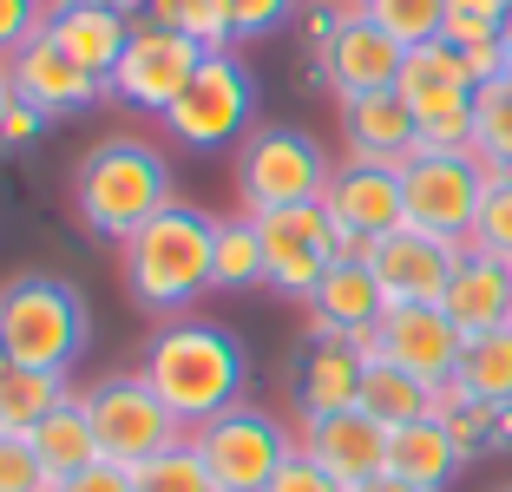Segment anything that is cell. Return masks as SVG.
<instances>
[{
	"mask_svg": "<svg viewBox=\"0 0 512 492\" xmlns=\"http://www.w3.org/2000/svg\"><path fill=\"white\" fill-rule=\"evenodd\" d=\"M158 401L184 420V427H204V420L230 414L250 388V355L230 335L224 322H204V315H171L158 335L145 342V361H138Z\"/></svg>",
	"mask_w": 512,
	"mask_h": 492,
	"instance_id": "1",
	"label": "cell"
},
{
	"mask_svg": "<svg viewBox=\"0 0 512 492\" xmlns=\"http://www.w3.org/2000/svg\"><path fill=\"white\" fill-rule=\"evenodd\" d=\"M211 250H217V217L197 204H165L138 237L119 243L125 289L151 315H184L197 296H211Z\"/></svg>",
	"mask_w": 512,
	"mask_h": 492,
	"instance_id": "2",
	"label": "cell"
},
{
	"mask_svg": "<svg viewBox=\"0 0 512 492\" xmlns=\"http://www.w3.org/2000/svg\"><path fill=\"white\" fill-rule=\"evenodd\" d=\"M171 197V164L145 138H99L73 171V210L99 243H125L158 217Z\"/></svg>",
	"mask_w": 512,
	"mask_h": 492,
	"instance_id": "3",
	"label": "cell"
},
{
	"mask_svg": "<svg viewBox=\"0 0 512 492\" xmlns=\"http://www.w3.org/2000/svg\"><path fill=\"white\" fill-rule=\"evenodd\" d=\"M86 335H92L86 296H79L66 276L27 269V276H7V283H0V342H7V361H14V368L66 374L86 355Z\"/></svg>",
	"mask_w": 512,
	"mask_h": 492,
	"instance_id": "4",
	"label": "cell"
},
{
	"mask_svg": "<svg viewBox=\"0 0 512 492\" xmlns=\"http://www.w3.org/2000/svg\"><path fill=\"white\" fill-rule=\"evenodd\" d=\"M79 401H86L92 433H99V460L125 466V473H132V466H145L151 453H165V447H178V440H191V427H184V420L158 401V388H151L138 368L99 374L92 388H79Z\"/></svg>",
	"mask_w": 512,
	"mask_h": 492,
	"instance_id": "5",
	"label": "cell"
},
{
	"mask_svg": "<svg viewBox=\"0 0 512 492\" xmlns=\"http://www.w3.org/2000/svg\"><path fill=\"white\" fill-rule=\"evenodd\" d=\"M329 151L296 125H256L237 145V204L250 217H270L289 204H316L329 191Z\"/></svg>",
	"mask_w": 512,
	"mask_h": 492,
	"instance_id": "6",
	"label": "cell"
},
{
	"mask_svg": "<svg viewBox=\"0 0 512 492\" xmlns=\"http://www.w3.org/2000/svg\"><path fill=\"white\" fill-rule=\"evenodd\" d=\"M171 145L184 151H224V145H243L256 132V79L237 53H204V66L191 73V86L178 92L165 119Z\"/></svg>",
	"mask_w": 512,
	"mask_h": 492,
	"instance_id": "7",
	"label": "cell"
},
{
	"mask_svg": "<svg viewBox=\"0 0 512 492\" xmlns=\"http://www.w3.org/2000/svg\"><path fill=\"white\" fill-rule=\"evenodd\" d=\"M191 447L204 460L217 492H270V479L283 473V460L296 453V433L270 414V407L237 401L230 414L191 427Z\"/></svg>",
	"mask_w": 512,
	"mask_h": 492,
	"instance_id": "8",
	"label": "cell"
},
{
	"mask_svg": "<svg viewBox=\"0 0 512 492\" xmlns=\"http://www.w3.org/2000/svg\"><path fill=\"white\" fill-rule=\"evenodd\" d=\"M401 197H407V224L414 230L467 243L473 217L486 204V164L480 158H447V151H414L401 164Z\"/></svg>",
	"mask_w": 512,
	"mask_h": 492,
	"instance_id": "9",
	"label": "cell"
},
{
	"mask_svg": "<svg viewBox=\"0 0 512 492\" xmlns=\"http://www.w3.org/2000/svg\"><path fill=\"white\" fill-rule=\"evenodd\" d=\"M197 66H204V46H197V40L158 27V20H132V46H125L119 73L106 79V99L125 105V112L165 119L171 105H178V92L191 86Z\"/></svg>",
	"mask_w": 512,
	"mask_h": 492,
	"instance_id": "10",
	"label": "cell"
},
{
	"mask_svg": "<svg viewBox=\"0 0 512 492\" xmlns=\"http://www.w3.org/2000/svg\"><path fill=\"white\" fill-rule=\"evenodd\" d=\"M460 348H467V335L453 328V315L440 309V302H394V309L381 315V328L362 342V355L421 374L427 388H453Z\"/></svg>",
	"mask_w": 512,
	"mask_h": 492,
	"instance_id": "11",
	"label": "cell"
},
{
	"mask_svg": "<svg viewBox=\"0 0 512 492\" xmlns=\"http://www.w3.org/2000/svg\"><path fill=\"white\" fill-rule=\"evenodd\" d=\"M256 230H263V256H270V283L263 289H276L289 302H309L335 263V217L322 210V197L270 210V217H256Z\"/></svg>",
	"mask_w": 512,
	"mask_h": 492,
	"instance_id": "12",
	"label": "cell"
},
{
	"mask_svg": "<svg viewBox=\"0 0 512 492\" xmlns=\"http://www.w3.org/2000/svg\"><path fill=\"white\" fill-rule=\"evenodd\" d=\"M401 60L407 46L388 40V33L375 27V20L355 7V14L335 27V40L316 53V79L335 92V99H362V92H394V79H401Z\"/></svg>",
	"mask_w": 512,
	"mask_h": 492,
	"instance_id": "13",
	"label": "cell"
},
{
	"mask_svg": "<svg viewBox=\"0 0 512 492\" xmlns=\"http://www.w3.org/2000/svg\"><path fill=\"white\" fill-rule=\"evenodd\" d=\"M460 256H467V243H447V237H427V230L401 224L394 237L375 243L368 269H375L381 296L394 309V302H440L453 283V269H460Z\"/></svg>",
	"mask_w": 512,
	"mask_h": 492,
	"instance_id": "14",
	"label": "cell"
},
{
	"mask_svg": "<svg viewBox=\"0 0 512 492\" xmlns=\"http://www.w3.org/2000/svg\"><path fill=\"white\" fill-rule=\"evenodd\" d=\"M296 447L335 479V486H362V479L388 473V427L368 407H342V414H316L296 427Z\"/></svg>",
	"mask_w": 512,
	"mask_h": 492,
	"instance_id": "15",
	"label": "cell"
},
{
	"mask_svg": "<svg viewBox=\"0 0 512 492\" xmlns=\"http://www.w3.org/2000/svg\"><path fill=\"white\" fill-rule=\"evenodd\" d=\"M322 210L335 217V230H355V237H394L407 224V197H401V164H362L342 158L329 171V191Z\"/></svg>",
	"mask_w": 512,
	"mask_h": 492,
	"instance_id": "16",
	"label": "cell"
},
{
	"mask_svg": "<svg viewBox=\"0 0 512 492\" xmlns=\"http://www.w3.org/2000/svg\"><path fill=\"white\" fill-rule=\"evenodd\" d=\"M394 92H401V105L414 112V125H447V119H473V73L467 60L453 53L447 40H427V46H407L401 60V79H394Z\"/></svg>",
	"mask_w": 512,
	"mask_h": 492,
	"instance_id": "17",
	"label": "cell"
},
{
	"mask_svg": "<svg viewBox=\"0 0 512 492\" xmlns=\"http://www.w3.org/2000/svg\"><path fill=\"white\" fill-rule=\"evenodd\" d=\"M309 309V342H368L381 328V315H388V296H381L375 269L368 263H348V256H335L329 276L316 283V296L302 302Z\"/></svg>",
	"mask_w": 512,
	"mask_h": 492,
	"instance_id": "18",
	"label": "cell"
},
{
	"mask_svg": "<svg viewBox=\"0 0 512 492\" xmlns=\"http://www.w3.org/2000/svg\"><path fill=\"white\" fill-rule=\"evenodd\" d=\"M7 73H14V92H20V99H33L46 119H66V112H86V105L106 99V79L86 73L79 60H66L46 33H33V40L20 46L14 60H7Z\"/></svg>",
	"mask_w": 512,
	"mask_h": 492,
	"instance_id": "19",
	"label": "cell"
},
{
	"mask_svg": "<svg viewBox=\"0 0 512 492\" xmlns=\"http://www.w3.org/2000/svg\"><path fill=\"white\" fill-rule=\"evenodd\" d=\"M362 374H368V355L362 342H309L296 355V374H289V394H296L302 420L316 414H342V407H362Z\"/></svg>",
	"mask_w": 512,
	"mask_h": 492,
	"instance_id": "20",
	"label": "cell"
},
{
	"mask_svg": "<svg viewBox=\"0 0 512 492\" xmlns=\"http://www.w3.org/2000/svg\"><path fill=\"white\" fill-rule=\"evenodd\" d=\"M342 105V158L362 164H407L421 145V125L401 105V92H362V99H335Z\"/></svg>",
	"mask_w": 512,
	"mask_h": 492,
	"instance_id": "21",
	"label": "cell"
},
{
	"mask_svg": "<svg viewBox=\"0 0 512 492\" xmlns=\"http://www.w3.org/2000/svg\"><path fill=\"white\" fill-rule=\"evenodd\" d=\"M440 309L453 315L460 335H493V328H512V263H493V256L467 250L460 269H453Z\"/></svg>",
	"mask_w": 512,
	"mask_h": 492,
	"instance_id": "22",
	"label": "cell"
},
{
	"mask_svg": "<svg viewBox=\"0 0 512 492\" xmlns=\"http://www.w3.org/2000/svg\"><path fill=\"white\" fill-rule=\"evenodd\" d=\"M40 33L60 46L66 60H79L86 73H99V79L119 73L125 46H132V20L112 14V7H53Z\"/></svg>",
	"mask_w": 512,
	"mask_h": 492,
	"instance_id": "23",
	"label": "cell"
},
{
	"mask_svg": "<svg viewBox=\"0 0 512 492\" xmlns=\"http://www.w3.org/2000/svg\"><path fill=\"white\" fill-rule=\"evenodd\" d=\"M460 466H467V453H460V440L447 433V420H407V427L388 433V473H401L407 486L421 492H447L453 479H460Z\"/></svg>",
	"mask_w": 512,
	"mask_h": 492,
	"instance_id": "24",
	"label": "cell"
},
{
	"mask_svg": "<svg viewBox=\"0 0 512 492\" xmlns=\"http://www.w3.org/2000/svg\"><path fill=\"white\" fill-rule=\"evenodd\" d=\"M27 440H33V453H40V466L53 479H73V473H86V466H99V433H92V414H86L79 394H66Z\"/></svg>",
	"mask_w": 512,
	"mask_h": 492,
	"instance_id": "25",
	"label": "cell"
},
{
	"mask_svg": "<svg viewBox=\"0 0 512 492\" xmlns=\"http://www.w3.org/2000/svg\"><path fill=\"white\" fill-rule=\"evenodd\" d=\"M362 407L394 433V427H407V420H434L440 407H447V388H427L421 374L394 368V361H368V374H362Z\"/></svg>",
	"mask_w": 512,
	"mask_h": 492,
	"instance_id": "26",
	"label": "cell"
},
{
	"mask_svg": "<svg viewBox=\"0 0 512 492\" xmlns=\"http://www.w3.org/2000/svg\"><path fill=\"white\" fill-rule=\"evenodd\" d=\"M270 283V256H263V230L250 210L217 217V250H211V289L237 296V289H263Z\"/></svg>",
	"mask_w": 512,
	"mask_h": 492,
	"instance_id": "27",
	"label": "cell"
},
{
	"mask_svg": "<svg viewBox=\"0 0 512 492\" xmlns=\"http://www.w3.org/2000/svg\"><path fill=\"white\" fill-rule=\"evenodd\" d=\"M453 394L486 407L512 401V328H493V335H467L460 348V374H453Z\"/></svg>",
	"mask_w": 512,
	"mask_h": 492,
	"instance_id": "28",
	"label": "cell"
},
{
	"mask_svg": "<svg viewBox=\"0 0 512 492\" xmlns=\"http://www.w3.org/2000/svg\"><path fill=\"white\" fill-rule=\"evenodd\" d=\"M66 374H46V368H0V433H20L27 440L53 407L66 401Z\"/></svg>",
	"mask_w": 512,
	"mask_h": 492,
	"instance_id": "29",
	"label": "cell"
},
{
	"mask_svg": "<svg viewBox=\"0 0 512 492\" xmlns=\"http://www.w3.org/2000/svg\"><path fill=\"white\" fill-rule=\"evenodd\" d=\"M145 20L197 40L204 53H230V46H237V14H230V0H151Z\"/></svg>",
	"mask_w": 512,
	"mask_h": 492,
	"instance_id": "30",
	"label": "cell"
},
{
	"mask_svg": "<svg viewBox=\"0 0 512 492\" xmlns=\"http://www.w3.org/2000/svg\"><path fill=\"white\" fill-rule=\"evenodd\" d=\"M473 158L512 164V73L473 92Z\"/></svg>",
	"mask_w": 512,
	"mask_h": 492,
	"instance_id": "31",
	"label": "cell"
},
{
	"mask_svg": "<svg viewBox=\"0 0 512 492\" xmlns=\"http://www.w3.org/2000/svg\"><path fill=\"white\" fill-rule=\"evenodd\" d=\"M447 7H453V0H362V14L375 20L388 40H401V46L440 40V27H447Z\"/></svg>",
	"mask_w": 512,
	"mask_h": 492,
	"instance_id": "32",
	"label": "cell"
},
{
	"mask_svg": "<svg viewBox=\"0 0 512 492\" xmlns=\"http://www.w3.org/2000/svg\"><path fill=\"white\" fill-rule=\"evenodd\" d=\"M132 492H217V486L204 473V460H197V447L178 440V447L151 453L145 466H132Z\"/></svg>",
	"mask_w": 512,
	"mask_h": 492,
	"instance_id": "33",
	"label": "cell"
},
{
	"mask_svg": "<svg viewBox=\"0 0 512 492\" xmlns=\"http://www.w3.org/2000/svg\"><path fill=\"white\" fill-rule=\"evenodd\" d=\"M467 250L493 256V263H512V184H486V204L473 217Z\"/></svg>",
	"mask_w": 512,
	"mask_h": 492,
	"instance_id": "34",
	"label": "cell"
},
{
	"mask_svg": "<svg viewBox=\"0 0 512 492\" xmlns=\"http://www.w3.org/2000/svg\"><path fill=\"white\" fill-rule=\"evenodd\" d=\"M0 492H53V473L40 466L33 440H20V433H0Z\"/></svg>",
	"mask_w": 512,
	"mask_h": 492,
	"instance_id": "35",
	"label": "cell"
},
{
	"mask_svg": "<svg viewBox=\"0 0 512 492\" xmlns=\"http://www.w3.org/2000/svg\"><path fill=\"white\" fill-rule=\"evenodd\" d=\"M46 14H53V0H0V60H14L20 46L46 27Z\"/></svg>",
	"mask_w": 512,
	"mask_h": 492,
	"instance_id": "36",
	"label": "cell"
},
{
	"mask_svg": "<svg viewBox=\"0 0 512 492\" xmlns=\"http://www.w3.org/2000/svg\"><path fill=\"white\" fill-rule=\"evenodd\" d=\"M230 14H237V40H263L302 14V0H230Z\"/></svg>",
	"mask_w": 512,
	"mask_h": 492,
	"instance_id": "37",
	"label": "cell"
},
{
	"mask_svg": "<svg viewBox=\"0 0 512 492\" xmlns=\"http://www.w3.org/2000/svg\"><path fill=\"white\" fill-rule=\"evenodd\" d=\"M46 125H53V119H46L40 105H33V99H20V92H14V105L0 112V151H33V145L46 138Z\"/></svg>",
	"mask_w": 512,
	"mask_h": 492,
	"instance_id": "38",
	"label": "cell"
},
{
	"mask_svg": "<svg viewBox=\"0 0 512 492\" xmlns=\"http://www.w3.org/2000/svg\"><path fill=\"white\" fill-rule=\"evenodd\" d=\"M440 40L467 60V53H480V46H499V20L486 14H467V7H447V27H440Z\"/></svg>",
	"mask_w": 512,
	"mask_h": 492,
	"instance_id": "39",
	"label": "cell"
},
{
	"mask_svg": "<svg viewBox=\"0 0 512 492\" xmlns=\"http://www.w3.org/2000/svg\"><path fill=\"white\" fill-rule=\"evenodd\" d=\"M270 492H348V486H335V479H329L316 460H309V453L296 447V453L283 460V473L270 479Z\"/></svg>",
	"mask_w": 512,
	"mask_h": 492,
	"instance_id": "40",
	"label": "cell"
},
{
	"mask_svg": "<svg viewBox=\"0 0 512 492\" xmlns=\"http://www.w3.org/2000/svg\"><path fill=\"white\" fill-rule=\"evenodd\" d=\"M53 492H132V473L112 466V460H99V466H86V473H73V479H53Z\"/></svg>",
	"mask_w": 512,
	"mask_h": 492,
	"instance_id": "41",
	"label": "cell"
},
{
	"mask_svg": "<svg viewBox=\"0 0 512 492\" xmlns=\"http://www.w3.org/2000/svg\"><path fill=\"white\" fill-rule=\"evenodd\" d=\"M512 447V401L493 407V427H486V453H506Z\"/></svg>",
	"mask_w": 512,
	"mask_h": 492,
	"instance_id": "42",
	"label": "cell"
},
{
	"mask_svg": "<svg viewBox=\"0 0 512 492\" xmlns=\"http://www.w3.org/2000/svg\"><path fill=\"white\" fill-rule=\"evenodd\" d=\"M355 492H421V486H407L401 473H375V479H362Z\"/></svg>",
	"mask_w": 512,
	"mask_h": 492,
	"instance_id": "43",
	"label": "cell"
},
{
	"mask_svg": "<svg viewBox=\"0 0 512 492\" xmlns=\"http://www.w3.org/2000/svg\"><path fill=\"white\" fill-rule=\"evenodd\" d=\"M453 7H467V14H486V20H506L512 0H453Z\"/></svg>",
	"mask_w": 512,
	"mask_h": 492,
	"instance_id": "44",
	"label": "cell"
},
{
	"mask_svg": "<svg viewBox=\"0 0 512 492\" xmlns=\"http://www.w3.org/2000/svg\"><path fill=\"white\" fill-rule=\"evenodd\" d=\"M53 7H112V14H125V0H53ZM132 20V14H125Z\"/></svg>",
	"mask_w": 512,
	"mask_h": 492,
	"instance_id": "45",
	"label": "cell"
},
{
	"mask_svg": "<svg viewBox=\"0 0 512 492\" xmlns=\"http://www.w3.org/2000/svg\"><path fill=\"white\" fill-rule=\"evenodd\" d=\"M14 105V73H7V60H0V112Z\"/></svg>",
	"mask_w": 512,
	"mask_h": 492,
	"instance_id": "46",
	"label": "cell"
},
{
	"mask_svg": "<svg viewBox=\"0 0 512 492\" xmlns=\"http://www.w3.org/2000/svg\"><path fill=\"white\" fill-rule=\"evenodd\" d=\"M499 46H506V66H512V7H506V20H499Z\"/></svg>",
	"mask_w": 512,
	"mask_h": 492,
	"instance_id": "47",
	"label": "cell"
},
{
	"mask_svg": "<svg viewBox=\"0 0 512 492\" xmlns=\"http://www.w3.org/2000/svg\"><path fill=\"white\" fill-rule=\"evenodd\" d=\"M486 184H512V164H486Z\"/></svg>",
	"mask_w": 512,
	"mask_h": 492,
	"instance_id": "48",
	"label": "cell"
},
{
	"mask_svg": "<svg viewBox=\"0 0 512 492\" xmlns=\"http://www.w3.org/2000/svg\"><path fill=\"white\" fill-rule=\"evenodd\" d=\"M0 368H14V361H7V342H0Z\"/></svg>",
	"mask_w": 512,
	"mask_h": 492,
	"instance_id": "49",
	"label": "cell"
},
{
	"mask_svg": "<svg viewBox=\"0 0 512 492\" xmlns=\"http://www.w3.org/2000/svg\"><path fill=\"white\" fill-rule=\"evenodd\" d=\"M499 492H512V486H499Z\"/></svg>",
	"mask_w": 512,
	"mask_h": 492,
	"instance_id": "50",
	"label": "cell"
}]
</instances>
